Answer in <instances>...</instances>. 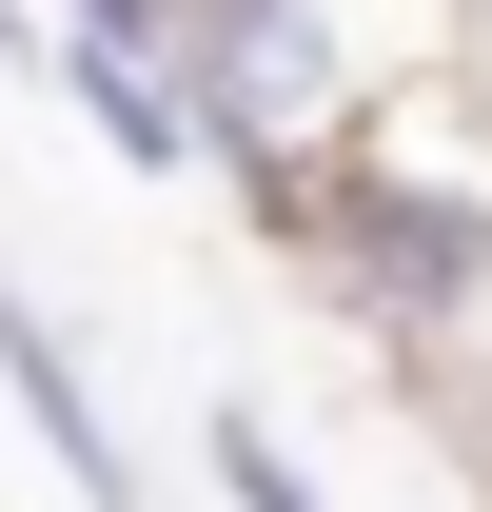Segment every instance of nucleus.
Listing matches in <instances>:
<instances>
[{
  "instance_id": "1",
  "label": "nucleus",
  "mask_w": 492,
  "mask_h": 512,
  "mask_svg": "<svg viewBox=\"0 0 492 512\" xmlns=\"http://www.w3.org/2000/svg\"><path fill=\"white\" fill-rule=\"evenodd\" d=\"M256 256H296L335 335L433 355V335L492 296V79L473 60H453V79H394V99L256 217Z\"/></svg>"
},
{
  "instance_id": "6",
  "label": "nucleus",
  "mask_w": 492,
  "mask_h": 512,
  "mask_svg": "<svg viewBox=\"0 0 492 512\" xmlns=\"http://www.w3.org/2000/svg\"><path fill=\"white\" fill-rule=\"evenodd\" d=\"M0 79H60V0H0Z\"/></svg>"
},
{
  "instance_id": "4",
  "label": "nucleus",
  "mask_w": 492,
  "mask_h": 512,
  "mask_svg": "<svg viewBox=\"0 0 492 512\" xmlns=\"http://www.w3.org/2000/svg\"><path fill=\"white\" fill-rule=\"evenodd\" d=\"M40 99H79L119 178H197V99H178V60H119V40H60V79H40Z\"/></svg>"
},
{
  "instance_id": "7",
  "label": "nucleus",
  "mask_w": 492,
  "mask_h": 512,
  "mask_svg": "<svg viewBox=\"0 0 492 512\" xmlns=\"http://www.w3.org/2000/svg\"><path fill=\"white\" fill-rule=\"evenodd\" d=\"M473 20H492V0H473Z\"/></svg>"
},
{
  "instance_id": "5",
  "label": "nucleus",
  "mask_w": 492,
  "mask_h": 512,
  "mask_svg": "<svg viewBox=\"0 0 492 512\" xmlns=\"http://www.w3.org/2000/svg\"><path fill=\"white\" fill-rule=\"evenodd\" d=\"M197 473H217V512H335V493L296 473V434L256 414V394H217V414H197Z\"/></svg>"
},
{
  "instance_id": "2",
  "label": "nucleus",
  "mask_w": 492,
  "mask_h": 512,
  "mask_svg": "<svg viewBox=\"0 0 492 512\" xmlns=\"http://www.w3.org/2000/svg\"><path fill=\"white\" fill-rule=\"evenodd\" d=\"M158 60H178V99H197V178L237 197V217H276V197H296L315 158L394 99L355 0H178Z\"/></svg>"
},
{
  "instance_id": "3",
  "label": "nucleus",
  "mask_w": 492,
  "mask_h": 512,
  "mask_svg": "<svg viewBox=\"0 0 492 512\" xmlns=\"http://www.w3.org/2000/svg\"><path fill=\"white\" fill-rule=\"evenodd\" d=\"M0 394H20V434H40V473H60L79 512H158V473L119 453V414H99V375H79V335L0 276Z\"/></svg>"
}]
</instances>
